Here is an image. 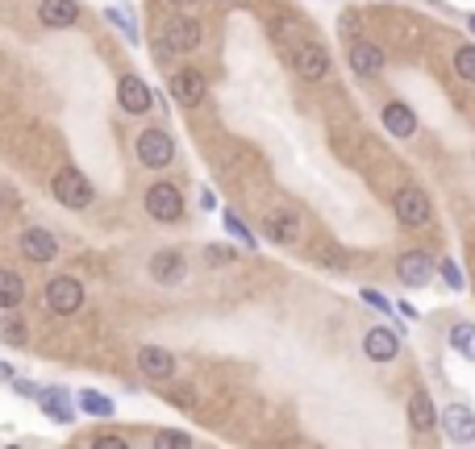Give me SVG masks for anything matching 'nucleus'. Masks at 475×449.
<instances>
[{"instance_id": "obj_1", "label": "nucleus", "mask_w": 475, "mask_h": 449, "mask_svg": "<svg viewBox=\"0 0 475 449\" xmlns=\"http://www.w3.org/2000/svg\"><path fill=\"white\" fill-rule=\"evenodd\" d=\"M200 38H205V25L196 22V17H172V22L163 25L159 42H154V54H159V63L172 59V54H192L200 46Z\"/></svg>"}, {"instance_id": "obj_2", "label": "nucleus", "mask_w": 475, "mask_h": 449, "mask_svg": "<svg viewBox=\"0 0 475 449\" xmlns=\"http://www.w3.org/2000/svg\"><path fill=\"white\" fill-rule=\"evenodd\" d=\"M284 50H288V63L301 79H309V84L325 79V71H330V54H325L321 42H313V38H284Z\"/></svg>"}, {"instance_id": "obj_3", "label": "nucleus", "mask_w": 475, "mask_h": 449, "mask_svg": "<svg viewBox=\"0 0 475 449\" xmlns=\"http://www.w3.org/2000/svg\"><path fill=\"white\" fill-rule=\"evenodd\" d=\"M51 196L63 208H71V213H84L88 204L97 200V192H92V183H88L84 171H76V167H63V171H54L51 179Z\"/></svg>"}, {"instance_id": "obj_4", "label": "nucleus", "mask_w": 475, "mask_h": 449, "mask_svg": "<svg viewBox=\"0 0 475 449\" xmlns=\"http://www.w3.org/2000/svg\"><path fill=\"white\" fill-rule=\"evenodd\" d=\"M392 213H396V221L405 224V229H425V224L433 221V204L422 188L409 183V188H400V192L392 196Z\"/></svg>"}, {"instance_id": "obj_5", "label": "nucleus", "mask_w": 475, "mask_h": 449, "mask_svg": "<svg viewBox=\"0 0 475 449\" xmlns=\"http://www.w3.org/2000/svg\"><path fill=\"white\" fill-rule=\"evenodd\" d=\"M142 204H146V216L159 224H175L184 216V196H180L175 183H151L146 196H142Z\"/></svg>"}, {"instance_id": "obj_6", "label": "nucleus", "mask_w": 475, "mask_h": 449, "mask_svg": "<svg viewBox=\"0 0 475 449\" xmlns=\"http://www.w3.org/2000/svg\"><path fill=\"white\" fill-rule=\"evenodd\" d=\"M134 150H138V162L142 167H151V171H163V167H172L175 162V142L167 129H142L138 142H134Z\"/></svg>"}, {"instance_id": "obj_7", "label": "nucleus", "mask_w": 475, "mask_h": 449, "mask_svg": "<svg viewBox=\"0 0 475 449\" xmlns=\"http://www.w3.org/2000/svg\"><path fill=\"white\" fill-rule=\"evenodd\" d=\"M46 308L54 312V316H71V312L84 308V283L71 275H59L46 283Z\"/></svg>"}, {"instance_id": "obj_8", "label": "nucleus", "mask_w": 475, "mask_h": 449, "mask_svg": "<svg viewBox=\"0 0 475 449\" xmlns=\"http://www.w3.org/2000/svg\"><path fill=\"white\" fill-rule=\"evenodd\" d=\"M346 63H350V71L359 75V79H379L384 75V50H379L376 42H368V38H355V42L346 46Z\"/></svg>"}, {"instance_id": "obj_9", "label": "nucleus", "mask_w": 475, "mask_h": 449, "mask_svg": "<svg viewBox=\"0 0 475 449\" xmlns=\"http://www.w3.org/2000/svg\"><path fill=\"white\" fill-rule=\"evenodd\" d=\"M209 92V79L205 71H196V67H184V71H175L172 75V100L180 108H196L200 100H205Z\"/></svg>"}, {"instance_id": "obj_10", "label": "nucleus", "mask_w": 475, "mask_h": 449, "mask_svg": "<svg viewBox=\"0 0 475 449\" xmlns=\"http://www.w3.org/2000/svg\"><path fill=\"white\" fill-rule=\"evenodd\" d=\"M438 425L446 428V437H451V441L471 445V441H475V408L471 404H446V412L438 417Z\"/></svg>"}, {"instance_id": "obj_11", "label": "nucleus", "mask_w": 475, "mask_h": 449, "mask_svg": "<svg viewBox=\"0 0 475 449\" xmlns=\"http://www.w3.org/2000/svg\"><path fill=\"white\" fill-rule=\"evenodd\" d=\"M117 105L130 113V117H142V113H151L154 108V96L151 87H146V79H138V75H121L117 84Z\"/></svg>"}, {"instance_id": "obj_12", "label": "nucleus", "mask_w": 475, "mask_h": 449, "mask_svg": "<svg viewBox=\"0 0 475 449\" xmlns=\"http://www.w3.org/2000/svg\"><path fill=\"white\" fill-rule=\"evenodd\" d=\"M396 279L405 288H425L433 279V258L425 250H409V254L396 258Z\"/></svg>"}, {"instance_id": "obj_13", "label": "nucleus", "mask_w": 475, "mask_h": 449, "mask_svg": "<svg viewBox=\"0 0 475 449\" xmlns=\"http://www.w3.org/2000/svg\"><path fill=\"white\" fill-rule=\"evenodd\" d=\"M138 371L151 379V383H167L175 374V353L163 350V345H142L138 350Z\"/></svg>"}, {"instance_id": "obj_14", "label": "nucleus", "mask_w": 475, "mask_h": 449, "mask_svg": "<svg viewBox=\"0 0 475 449\" xmlns=\"http://www.w3.org/2000/svg\"><path fill=\"white\" fill-rule=\"evenodd\" d=\"M17 246H22V254L30 258V262H38V267H46V262L59 258V237L46 234V229H25V234L17 237Z\"/></svg>"}, {"instance_id": "obj_15", "label": "nucleus", "mask_w": 475, "mask_h": 449, "mask_svg": "<svg viewBox=\"0 0 475 449\" xmlns=\"http://www.w3.org/2000/svg\"><path fill=\"white\" fill-rule=\"evenodd\" d=\"M188 275V262L180 250H159V254L151 258V279L154 283H163V288H175V283H184Z\"/></svg>"}, {"instance_id": "obj_16", "label": "nucleus", "mask_w": 475, "mask_h": 449, "mask_svg": "<svg viewBox=\"0 0 475 449\" xmlns=\"http://www.w3.org/2000/svg\"><path fill=\"white\" fill-rule=\"evenodd\" d=\"M363 353H368L371 362H392L400 353V337L392 329H384V325H376V329L363 333Z\"/></svg>"}, {"instance_id": "obj_17", "label": "nucleus", "mask_w": 475, "mask_h": 449, "mask_svg": "<svg viewBox=\"0 0 475 449\" xmlns=\"http://www.w3.org/2000/svg\"><path fill=\"white\" fill-rule=\"evenodd\" d=\"M263 234H267L275 246H292V242L301 237V216L288 213V208H275V213H267V221H263Z\"/></svg>"}, {"instance_id": "obj_18", "label": "nucleus", "mask_w": 475, "mask_h": 449, "mask_svg": "<svg viewBox=\"0 0 475 449\" xmlns=\"http://www.w3.org/2000/svg\"><path fill=\"white\" fill-rule=\"evenodd\" d=\"M379 121H384V129H388L392 138H413V133H417V113H413L405 100H388Z\"/></svg>"}, {"instance_id": "obj_19", "label": "nucleus", "mask_w": 475, "mask_h": 449, "mask_svg": "<svg viewBox=\"0 0 475 449\" xmlns=\"http://www.w3.org/2000/svg\"><path fill=\"white\" fill-rule=\"evenodd\" d=\"M38 22H42L46 30H67V25L79 22V5L76 0H42V5H38Z\"/></svg>"}, {"instance_id": "obj_20", "label": "nucleus", "mask_w": 475, "mask_h": 449, "mask_svg": "<svg viewBox=\"0 0 475 449\" xmlns=\"http://www.w3.org/2000/svg\"><path fill=\"white\" fill-rule=\"evenodd\" d=\"M38 404H42V412L51 420H59V425H71V420H76V404H71V396H67L63 387H38Z\"/></svg>"}, {"instance_id": "obj_21", "label": "nucleus", "mask_w": 475, "mask_h": 449, "mask_svg": "<svg viewBox=\"0 0 475 449\" xmlns=\"http://www.w3.org/2000/svg\"><path fill=\"white\" fill-rule=\"evenodd\" d=\"M409 425L417 428V433L438 428V408H433L430 391H413V396H409Z\"/></svg>"}, {"instance_id": "obj_22", "label": "nucleus", "mask_w": 475, "mask_h": 449, "mask_svg": "<svg viewBox=\"0 0 475 449\" xmlns=\"http://www.w3.org/2000/svg\"><path fill=\"white\" fill-rule=\"evenodd\" d=\"M22 299H25V279L17 270L0 267V312L22 308Z\"/></svg>"}, {"instance_id": "obj_23", "label": "nucleus", "mask_w": 475, "mask_h": 449, "mask_svg": "<svg viewBox=\"0 0 475 449\" xmlns=\"http://www.w3.org/2000/svg\"><path fill=\"white\" fill-rule=\"evenodd\" d=\"M105 22L117 25V33H121V38H126L130 46H138V42H142L138 22H134V13L126 9V5H108V9H105Z\"/></svg>"}, {"instance_id": "obj_24", "label": "nucleus", "mask_w": 475, "mask_h": 449, "mask_svg": "<svg viewBox=\"0 0 475 449\" xmlns=\"http://www.w3.org/2000/svg\"><path fill=\"white\" fill-rule=\"evenodd\" d=\"M451 345H454L459 358L475 362V325H454V329H451Z\"/></svg>"}, {"instance_id": "obj_25", "label": "nucleus", "mask_w": 475, "mask_h": 449, "mask_svg": "<svg viewBox=\"0 0 475 449\" xmlns=\"http://www.w3.org/2000/svg\"><path fill=\"white\" fill-rule=\"evenodd\" d=\"M79 408H84L88 417H100V420H108L117 408H113V399L108 396H100V391H79Z\"/></svg>"}, {"instance_id": "obj_26", "label": "nucleus", "mask_w": 475, "mask_h": 449, "mask_svg": "<svg viewBox=\"0 0 475 449\" xmlns=\"http://www.w3.org/2000/svg\"><path fill=\"white\" fill-rule=\"evenodd\" d=\"M454 75H459V79H467V84H475V42L454 50Z\"/></svg>"}, {"instance_id": "obj_27", "label": "nucleus", "mask_w": 475, "mask_h": 449, "mask_svg": "<svg viewBox=\"0 0 475 449\" xmlns=\"http://www.w3.org/2000/svg\"><path fill=\"white\" fill-rule=\"evenodd\" d=\"M25 337H30V333H25L22 316H5V321H0V342L5 345H25Z\"/></svg>"}, {"instance_id": "obj_28", "label": "nucleus", "mask_w": 475, "mask_h": 449, "mask_svg": "<svg viewBox=\"0 0 475 449\" xmlns=\"http://www.w3.org/2000/svg\"><path fill=\"white\" fill-rule=\"evenodd\" d=\"M226 229H229V237H238V242H242L247 250L259 246V242H255V234H250V224H242V216L229 213V208H226Z\"/></svg>"}, {"instance_id": "obj_29", "label": "nucleus", "mask_w": 475, "mask_h": 449, "mask_svg": "<svg viewBox=\"0 0 475 449\" xmlns=\"http://www.w3.org/2000/svg\"><path fill=\"white\" fill-rule=\"evenodd\" d=\"M433 270H438V279H442L451 291H463V270H459L454 258H442V267H433Z\"/></svg>"}, {"instance_id": "obj_30", "label": "nucleus", "mask_w": 475, "mask_h": 449, "mask_svg": "<svg viewBox=\"0 0 475 449\" xmlns=\"http://www.w3.org/2000/svg\"><path fill=\"white\" fill-rule=\"evenodd\" d=\"M154 445L159 449H188L192 437H188V433H175V428H163V433H154Z\"/></svg>"}, {"instance_id": "obj_31", "label": "nucleus", "mask_w": 475, "mask_h": 449, "mask_svg": "<svg viewBox=\"0 0 475 449\" xmlns=\"http://www.w3.org/2000/svg\"><path fill=\"white\" fill-rule=\"evenodd\" d=\"M205 262L209 267H229V262H234V250L229 246H205Z\"/></svg>"}, {"instance_id": "obj_32", "label": "nucleus", "mask_w": 475, "mask_h": 449, "mask_svg": "<svg viewBox=\"0 0 475 449\" xmlns=\"http://www.w3.org/2000/svg\"><path fill=\"white\" fill-rule=\"evenodd\" d=\"M363 304H371V308H379V312H392V304L379 296L376 288H363Z\"/></svg>"}, {"instance_id": "obj_33", "label": "nucleus", "mask_w": 475, "mask_h": 449, "mask_svg": "<svg viewBox=\"0 0 475 449\" xmlns=\"http://www.w3.org/2000/svg\"><path fill=\"white\" fill-rule=\"evenodd\" d=\"M92 445H97V449H130V441H126V437H108V433H100V437L92 441Z\"/></svg>"}, {"instance_id": "obj_34", "label": "nucleus", "mask_w": 475, "mask_h": 449, "mask_svg": "<svg viewBox=\"0 0 475 449\" xmlns=\"http://www.w3.org/2000/svg\"><path fill=\"white\" fill-rule=\"evenodd\" d=\"M13 391H17V396H25V399H38V387H33V383H25V379H17V383H13Z\"/></svg>"}, {"instance_id": "obj_35", "label": "nucleus", "mask_w": 475, "mask_h": 449, "mask_svg": "<svg viewBox=\"0 0 475 449\" xmlns=\"http://www.w3.org/2000/svg\"><path fill=\"white\" fill-rule=\"evenodd\" d=\"M396 312L400 316H409V321H417V308H413V304H396Z\"/></svg>"}, {"instance_id": "obj_36", "label": "nucleus", "mask_w": 475, "mask_h": 449, "mask_svg": "<svg viewBox=\"0 0 475 449\" xmlns=\"http://www.w3.org/2000/svg\"><path fill=\"white\" fill-rule=\"evenodd\" d=\"M467 30H471V33H475V13H471V17H467Z\"/></svg>"}, {"instance_id": "obj_37", "label": "nucleus", "mask_w": 475, "mask_h": 449, "mask_svg": "<svg viewBox=\"0 0 475 449\" xmlns=\"http://www.w3.org/2000/svg\"><path fill=\"white\" fill-rule=\"evenodd\" d=\"M172 5H192V0H172Z\"/></svg>"}, {"instance_id": "obj_38", "label": "nucleus", "mask_w": 475, "mask_h": 449, "mask_svg": "<svg viewBox=\"0 0 475 449\" xmlns=\"http://www.w3.org/2000/svg\"><path fill=\"white\" fill-rule=\"evenodd\" d=\"M0 204H5V196H0Z\"/></svg>"}]
</instances>
